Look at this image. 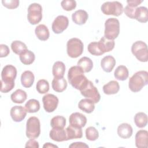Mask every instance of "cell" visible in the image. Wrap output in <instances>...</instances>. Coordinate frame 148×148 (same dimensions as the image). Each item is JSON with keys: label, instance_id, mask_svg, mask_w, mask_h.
I'll return each mask as SVG.
<instances>
[{"label": "cell", "instance_id": "6da1fadb", "mask_svg": "<svg viewBox=\"0 0 148 148\" xmlns=\"http://www.w3.org/2000/svg\"><path fill=\"white\" fill-rule=\"evenodd\" d=\"M17 76V69L12 65L5 66L1 72V91L7 93L14 87V80Z\"/></svg>", "mask_w": 148, "mask_h": 148}, {"label": "cell", "instance_id": "7a4b0ae2", "mask_svg": "<svg viewBox=\"0 0 148 148\" xmlns=\"http://www.w3.org/2000/svg\"><path fill=\"white\" fill-rule=\"evenodd\" d=\"M68 79L71 86L80 90L88 82V80L84 75V72L79 66H73L68 72Z\"/></svg>", "mask_w": 148, "mask_h": 148}, {"label": "cell", "instance_id": "3957f363", "mask_svg": "<svg viewBox=\"0 0 148 148\" xmlns=\"http://www.w3.org/2000/svg\"><path fill=\"white\" fill-rule=\"evenodd\" d=\"M148 83V73L146 71H140L135 73L129 80L128 87L134 92L140 91Z\"/></svg>", "mask_w": 148, "mask_h": 148}, {"label": "cell", "instance_id": "277c9868", "mask_svg": "<svg viewBox=\"0 0 148 148\" xmlns=\"http://www.w3.org/2000/svg\"><path fill=\"white\" fill-rule=\"evenodd\" d=\"M120 33V23L116 18H109L105 23L104 36L110 40L117 38Z\"/></svg>", "mask_w": 148, "mask_h": 148}, {"label": "cell", "instance_id": "5b68a950", "mask_svg": "<svg viewBox=\"0 0 148 148\" xmlns=\"http://www.w3.org/2000/svg\"><path fill=\"white\" fill-rule=\"evenodd\" d=\"M83 43L80 39L76 38L70 39L66 43V52L68 55L73 58L78 57L83 53Z\"/></svg>", "mask_w": 148, "mask_h": 148}, {"label": "cell", "instance_id": "8992f818", "mask_svg": "<svg viewBox=\"0 0 148 148\" xmlns=\"http://www.w3.org/2000/svg\"><path fill=\"white\" fill-rule=\"evenodd\" d=\"M131 51L134 56L141 62L148 60V50L146 43L142 40L135 42L131 46Z\"/></svg>", "mask_w": 148, "mask_h": 148}, {"label": "cell", "instance_id": "52a82bcc", "mask_svg": "<svg viewBox=\"0 0 148 148\" xmlns=\"http://www.w3.org/2000/svg\"><path fill=\"white\" fill-rule=\"evenodd\" d=\"M40 134V124L36 117H30L26 123V136L29 139H35Z\"/></svg>", "mask_w": 148, "mask_h": 148}, {"label": "cell", "instance_id": "ba28073f", "mask_svg": "<svg viewBox=\"0 0 148 148\" xmlns=\"http://www.w3.org/2000/svg\"><path fill=\"white\" fill-rule=\"evenodd\" d=\"M101 9L103 14L114 16H119L123 12V5L119 1L105 2L102 5Z\"/></svg>", "mask_w": 148, "mask_h": 148}, {"label": "cell", "instance_id": "9c48e42d", "mask_svg": "<svg viewBox=\"0 0 148 148\" xmlns=\"http://www.w3.org/2000/svg\"><path fill=\"white\" fill-rule=\"evenodd\" d=\"M27 18L29 23L32 25L39 23L42 18V6L37 3H33L28 8Z\"/></svg>", "mask_w": 148, "mask_h": 148}, {"label": "cell", "instance_id": "30bf717a", "mask_svg": "<svg viewBox=\"0 0 148 148\" xmlns=\"http://www.w3.org/2000/svg\"><path fill=\"white\" fill-rule=\"evenodd\" d=\"M81 94L86 98L90 99L94 103H98L100 99L101 95L97 88L94 86L92 82L88 80L87 84L80 90Z\"/></svg>", "mask_w": 148, "mask_h": 148}, {"label": "cell", "instance_id": "8fae6325", "mask_svg": "<svg viewBox=\"0 0 148 148\" xmlns=\"http://www.w3.org/2000/svg\"><path fill=\"white\" fill-rule=\"evenodd\" d=\"M42 102L45 111L51 113L57 109L58 104V99L54 94H47L43 97Z\"/></svg>", "mask_w": 148, "mask_h": 148}, {"label": "cell", "instance_id": "7c38bea8", "mask_svg": "<svg viewBox=\"0 0 148 148\" xmlns=\"http://www.w3.org/2000/svg\"><path fill=\"white\" fill-rule=\"evenodd\" d=\"M69 20L68 17L63 15H60L53 21L51 29L55 34H61L67 28Z\"/></svg>", "mask_w": 148, "mask_h": 148}, {"label": "cell", "instance_id": "4fadbf2b", "mask_svg": "<svg viewBox=\"0 0 148 148\" xmlns=\"http://www.w3.org/2000/svg\"><path fill=\"white\" fill-rule=\"evenodd\" d=\"M69 124L71 125L82 128L84 127L87 123L86 117L79 112H75L71 114L69 118Z\"/></svg>", "mask_w": 148, "mask_h": 148}, {"label": "cell", "instance_id": "5bb4252c", "mask_svg": "<svg viewBox=\"0 0 148 148\" xmlns=\"http://www.w3.org/2000/svg\"><path fill=\"white\" fill-rule=\"evenodd\" d=\"M27 110L22 106H14L10 109V114L15 122H20L23 120L27 116Z\"/></svg>", "mask_w": 148, "mask_h": 148}, {"label": "cell", "instance_id": "9a60e30c", "mask_svg": "<svg viewBox=\"0 0 148 148\" xmlns=\"http://www.w3.org/2000/svg\"><path fill=\"white\" fill-rule=\"evenodd\" d=\"M135 145L138 148H147L148 143V132L146 130L138 131L135 138Z\"/></svg>", "mask_w": 148, "mask_h": 148}, {"label": "cell", "instance_id": "2e32d148", "mask_svg": "<svg viewBox=\"0 0 148 148\" xmlns=\"http://www.w3.org/2000/svg\"><path fill=\"white\" fill-rule=\"evenodd\" d=\"M50 138L56 142L66 140V131L62 128H52L49 133Z\"/></svg>", "mask_w": 148, "mask_h": 148}, {"label": "cell", "instance_id": "e0dca14e", "mask_svg": "<svg viewBox=\"0 0 148 148\" xmlns=\"http://www.w3.org/2000/svg\"><path fill=\"white\" fill-rule=\"evenodd\" d=\"M88 18V13L84 10H77L72 14V21L77 25H83L86 23Z\"/></svg>", "mask_w": 148, "mask_h": 148}, {"label": "cell", "instance_id": "ac0fdd59", "mask_svg": "<svg viewBox=\"0 0 148 148\" xmlns=\"http://www.w3.org/2000/svg\"><path fill=\"white\" fill-rule=\"evenodd\" d=\"M116 65V60L112 56L104 57L101 61V66L102 69L108 73L110 72Z\"/></svg>", "mask_w": 148, "mask_h": 148}, {"label": "cell", "instance_id": "d6986e66", "mask_svg": "<svg viewBox=\"0 0 148 148\" xmlns=\"http://www.w3.org/2000/svg\"><path fill=\"white\" fill-rule=\"evenodd\" d=\"M66 140L81 138L83 136V132L82 128L73 126L69 125L66 128Z\"/></svg>", "mask_w": 148, "mask_h": 148}, {"label": "cell", "instance_id": "ffe728a7", "mask_svg": "<svg viewBox=\"0 0 148 148\" xmlns=\"http://www.w3.org/2000/svg\"><path fill=\"white\" fill-rule=\"evenodd\" d=\"M133 132L131 125L128 123H122L120 124L117 128L118 135L123 139L130 138Z\"/></svg>", "mask_w": 148, "mask_h": 148}, {"label": "cell", "instance_id": "44dd1931", "mask_svg": "<svg viewBox=\"0 0 148 148\" xmlns=\"http://www.w3.org/2000/svg\"><path fill=\"white\" fill-rule=\"evenodd\" d=\"M87 49L89 53L94 56H99L105 53L103 46L100 41L92 42L90 43L88 45Z\"/></svg>", "mask_w": 148, "mask_h": 148}, {"label": "cell", "instance_id": "7402d4cb", "mask_svg": "<svg viewBox=\"0 0 148 148\" xmlns=\"http://www.w3.org/2000/svg\"><path fill=\"white\" fill-rule=\"evenodd\" d=\"M51 86L53 89L57 92L64 91L67 87V82L64 77H54L52 80Z\"/></svg>", "mask_w": 148, "mask_h": 148}, {"label": "cell", "instance_id": "603a6c76", "mask_svg": "<svg viewBox=\"0 0 148 148\" xmlns=\"http://www.w3.org/2000/svg\"><path fill=\"white\" fill-rule=\"evenodd\" d=\"M35 80L34 73L30 71H24L21 76V83L23 87L25 88L31 87Z\"/></svg>", "mask_w": 148, "mask_h": 148}, {"label": "cell", "instance_id": "cb8c5ba5", "mask_svg": "<svg viewBox=\"0 0 148 148\" xmlns=\"http://www.w3.org/2000/svg\"><path fill=\"white\" fill-rule=\"evenodd\" d=\"M134 19L140 23H146L148 21L147 8L145 6L136 8L135 11Z\"/></svg>", "mask_w": 148, "mask_h": 148}, {"label": "cell", "instance_id": "d4e9b609", "mask_svg": "<svg viewBox=\"0 0 148 148\" xmlns=\"http://www.w3.org/2000/svg\"><path fill=\"white\" fill-rule=\"evenodd\" d=\"M35 33L37 38L43 41L47 40L50 36V33L48 28L44 24L38 25L35 29Z\"/></svg>", "mask_w": 148, "mask_h": 148}, {"label": "cell", "instance_id": "484cf974", "mask_svg": "<svg viewBox=\"0 0 148 148\" xmlns=\"http://www.w3.org/2000/svg\"><path fill=\"white\" fill-rule=\"evenodd\" d=\"M119 84L115 80H111L103 86V91L107 95L115 94L119 92Z\"/></svg>", "mask_w": 148, "mask_h": 148}, {"label": "cell", "instance_id": "4316f807", "mask_svg": "<svg viewBox=\"0 0 148 148\" xmlns=\"http://www.w3.org/2000/svg\"><path fill=\"white\" fill-rule=\"evenodd\" d=\"M78 107L80 110L87 113H92L95 109L94 103L88 98L81 99L79 102Z\"/></svg>", "mask_w": 148, "mask_h": 148}, {"label": "cell", "instance_id": "83f0119b", "mask_svg": "<svg viewBox=\"0 0 148 148\" xmlns=\"http://www.w3.org/2000/svg\"><path fill=\"white\" fill-rule=\"evenodd\" d=\"M27 98V93L21 89H17L10 95V98L14 103H22Z\"/></svg>", "mask_w": 148, "mask_h": 148}, {"label": "cell", "instance_id": "f1b7e54d", "mask_svg": "<svg viewBox=\"0 0 148 148\" xmlns=\"http://www.w3.org/2000/svg\"><path fill=\"white\" fill-rule=\"evenodd\" d=\"M114 76L116 79L124 81L126 80L129 76L128 69L124 65H119L115 69Z\"/></svg>", "mask_w": 148, "mask_h": 148}, {"label": "cell", "instance_id": "f546056e", "mask_svg": "<svg viewBox=\"0 0 148 148\" xmlns=\"http://www.w3.org/2000/svg\"><path fill=\"white\" fill-rule=\"evenodd\" d=\"M65 72V65L62 61H56L53 65L52 73L54 77H64Z\"/></svg>", "mask_w": 148, "mask_h": 148}, {"label": "cell", "instance_id": "4dcf8cb0", "mask_svg": "<svg viewBox=\"0 0 148 148\" xmlns=\"http://www.w3.org/2000/svg\"><path fill=\"white\" fill-rule=\"evenodd\" d=\"M77 66L80 67L84 72L87 73L90 72L92 69L93 62L90 58L83 57L78 61Z\"/></svg>", "mask_w": 148, "mask_h": 148}, {"label": "cell", "instance_id": "1f68e13d", "mask_svg": "<svg viewBox=\"0 0 148 148\" xmlns=\"http://www.w3.org/2000/svg\"><path fill=\"white\" fill-rule=\"evenodd\" d=\"M19 58L24 65H30L34 62L35 56L32 51L27 49L19 56Z\"/></svg>", "mask_w": 148, "mask_h": 148}, {"label": "cell", "instance_id": "d6a6232c", "mask_svg": "<svg viewBox=\"0 0 148 148\" xmlns=\"http://www.w3.org/2000/svg\"><path fill=\"white\" fill-rule=\"evenodd\" d=\"M135 125L139 128H143L147 124V116L143 112H138L134 116Z\"/></svg>", "mask_w": 148, "mask_h": 148}, {"label": "cell", "instance_id": "836d02e7", "mask_svg": "<svg viewBox=\"0 0 148 148\" xmlns=\"http://www.w3.org/2000/svg\"><path fill=\"white\" fill-rule=\"evenodd\" d=\"M11 49L13 53L19 56L27 50L26 45L20 40H14L12 42L11 44Z\"/></svg>", "mask_w": 148, "mask_h": 148}, {"label": "cell", "instance_id": "e575fe53", "mask_svg": "<svg viewBox=\"0 0 148 148\" xmlns=\"http://www.w3.org/2000/svg\"><path fill=\"white\" fill-rule=\"evenodd\" d=\"M25 109L28 113L37 112L40 109L39 102L35 99H31L25 104Z\"/></svg>", "mask_w": 148, "mask_h": 148}, {"label": "cell", "instance_id": "d590c367", "mask_svg": "<svg viewBox=\"0 0 148 148\" xmlns=\"http://www.w3.org/2000/svg\"><path fill=\"white\" fill-rule=\"evenodd\" d=\"M66 125V119L61 116H56L53 117L50 121V125L52 128H62Z\"/></svg>", "mask_w": 148, "mask_h": 148}, {"label": "cell", "instance_id": "8d00e7d4", "mask_svg": "<svg viewBox=\"0 0 148 148\" xmlns=\"http://www.w3.org/2000/svg\"><path fill=\"white\" fill-rule=\"evenodd\" d=\"M37 91L40 94H45L49 90V83L45 79L39 80L36 85Z\"/></svg>", "mask_w": 148, "mask_h": 148}, {"label": "cell", "instance_id": "74e56055", "mask_svg": "<svg viewBox=\"0 0 148 148\" xmlns=\"http://www.w3.org/2000/svg\"><path fill=\"white\" fill-rule=\"evenodd\" d=\"M86 137L87 140L94 141L99 137L98 130L94 127H88L86 130Z\"/></svg>", "mask_w": 148, "mask_h": 148}, {"label": "cell", "instance_id": "f35d334b", "mask_svg": "<svg viewBox=\"0 0 148 148\" xmlns=\"http://www.w3.org/2000/svg\"><path fill=\"white\" fill-rule=\"evenodd\" d=\"M99 41L102 44V46L103 47L105 53L109 52V51L112 50L114 47L115 42H114V40L108 39L105 36H103L101 38Z\"/></svg>", "mask_w": 148, "mask_h": 148}, {"label": "cell", "instance_id": "ab89813d", "mask_svg": "<svg viewBox=\"0 0 148 148\" xmlns=\"http://www.w3.org/2000/svg\"><path fill=\"white\" fill-rule=\"evenodd\" d=\"M61 5L65 10L71 11L76 7V2L75 0H63Z\"/></svg>", "mask_w": 148, "mask_h": 148}, {"label": "cell", "instance_id": "60d3db41", "mask_svg": "<svg viewBox=\"0 0 148 148\" xmlns=\"http://www.w3.org/2000/svg\"><path fill=\"white\" fill-rule=\"evenodd\" d=\"M2 3L3 5L10 9H13L17 8L19 5V1L18 0H2Z\"/></svg>", "mask_w": 148, "mask_h": 148}, {"label": "cell", "instance_id": "b9f144b4", "mask_svg": "<svg viewBox=\"0 0 148 148\" xmlns=\"http://www.w3.org/2000/svg\"><path fill=\"white\" fill-rule=\"evenodd\" d=\"M136 8H132L128 5H127L124 9H123V10L124 12V13L125 15L132 19H134V14Z\"/></svg>", "mask_w": 148, "mask_h": 148}, {"label": "cell", "instance_id": "7bdbcfd3", "mask_svg": "<svg viewBox=\"0 0 148 148\" xmlns=\"http://www.w3.org/2000/svg\"><path fill=\"white\" fill-rule=\"evenodd\" d=\"M10 50L8 46L4 44L0 45V57H5L9 55Z\"/></svg>", "mask_w": 148, "mask_h": 148}, {"label": "cell", "instance_id": "ee69618b", "mask_svg": "<svg viewBox=\"0 0 148 148\" xmlns=\"http://www.w3.org/2000/svg\"><path fill=\"white\" fill-rule=\"evenodd\" d=\"M25 147H34V148H38L39 147V143L37 141H36L34 139H29L25 146Z\"/></svg>", "mask_w": 148, "mask_h": 148}, {"label": "cell", "instance_id": "f6af8a7d", "mask_svg": "<svg viewBox=\"0 0 148 148\" xmlns=\"http://www.w3.org/2000/svg\"><path fill=\"white\" fill-rule=\"evenodd\" d=\"M70 148H84V147H88V146L87 145H86L85 143H83V142H73L72 143L71 145H69V146Z\"/></svg>", "mask_w": 148, "mask_h": 148}, {"label": "cell", "instance_id": "bcb514c9", "mask_svg": "<svg viewBox=\"0 0 148 148\" xmlns=\"http://www.w3.org/2000/svg\"><path fill=\"white\" fill-rule=\"evenodd\" d=\"M143 1H139V0H128L127 1V2L128 3V5L132 7V8H136L137 7L140 3H141Z\"/></svg>", "mask_w": 148, "mask_h": 148}, {"label": "cell", "instance_id": "7dc6e473", "mask_svg": "<svg viewBox=\"0 0 148 148\" xmlns=\"http://www.w3.org/2000/svg\"><path fill=\"white\" fill-rule=\"evenodd\" d=\"M43 148H45V147H49V148H53V147H58V146H56V145H53V144H52V143H49V142H48V143H46L43 146Z\"/></svg>", "mask_w": 148, "mask_h": 148}]
</instances>
